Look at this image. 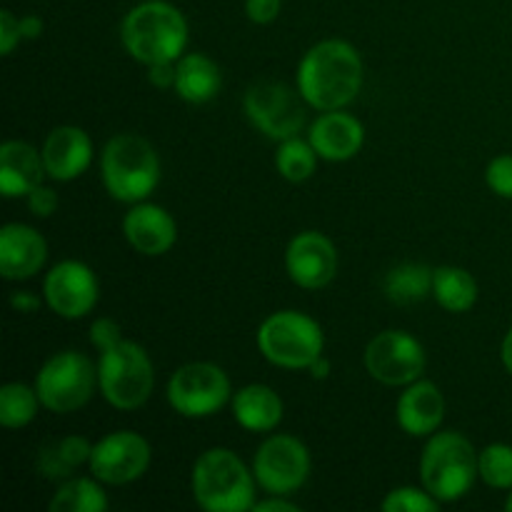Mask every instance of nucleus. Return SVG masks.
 <instances>
[{"label":"nucleus","instance_id":"1","mask_svg":"<svg viewBox=\"0 0 512 512\" xmlns=\"http://www.w3.org/2000/svg\"><path fill=\"white\" fill-rule=\"evenodd\" d=\"M365 68L358 48L348 40L328 38L315 43L298 65V90L310 108L343 110L358 98Z\"/></svg>","mask_w":512,"mask_h":512},{"label":"nucleus","instance_id":"2","mask_svg":"<svg viewBox=\"0 0 512 512\" xmlns=\"http://www.w3.org/2000/svg\"><path fill=\"white\" fill-rule=\"evenodd\" d=\"M120 40L130 58L145 68L155 63H175L188 45V20L168 0H143L125 13Z\"/></svg>","mask_w":512,"mask_h":512},{"label":"nucleus","instance_id":"3","mask_svg":"<svg viewBox=\"0 0 512 512\" xmlns=\"http://www.w3.org/2000/svg\"><path fill=\"white\" fill-rule=\"evenodd\" d=\"M195 503L208 512H245L258 503V480L253 468L230 448H210L195 460L190 475Z\"/></svg>","mask_w":512,"mask_h":512},{"label":"nucleus","instance_id":"4","mask_svg":"<svg viewBox=\"0 0 512 512\" xmlns=\"http://www.w3.org/2000/svg\"><path fill=\"white\" fill-rule=\"evenodd\" d=\"M100 175L113 200L128 205L143 203L160 183V158L143 135L118 133L105 143Z\"/></svg>","mask_w":512,"mask_h":512},{"label":"nucleus","instance_id":"5","mask_svg":"<svg viewBox=\"0 0 512 512\" xmlns=\"http://www.w3.org/2000/svg\"><path fill=\"white\" fill-rule=\"evenodd\" d=\"M480 478V453L455 430L433 433L420 455L423 488L440 503H455L473 490Z\"/></svg>","mask_w":512,"mask_h":512},{"label":"nucleus","instance_id":"6","mask_svg":"<svg viewBox=\"0 0 512 512\" xmlns=\"http://www.w3.org/2000/svg\"><path fill=\"white\" fill-rule=\"evenodd\" d=\"M98 388L113 408H143L155 388L153 360L143 345L123 338L113 348L103 350L98 360Z\"/></svg>","mask_w":512,"mask_h":512},{"label":"nucleus","instance_id":"7","mask_svg":"<svg viewBox=\"0 0 512 512\" xmlns=\"http://www.w3.org/2000/svg\"><path fill=\"white\" fill-rule=\"evenodd\" d=\"M258 350L268 363L285 370H308L325 350L320 323L300 310H278L258 328Z\"/></svg>","mask_w":512,"mask_h":512},{"label":"nucleus","instance_id":"8","mask_svg":"<svg viewBox=\"0 0 512 512\" xmlns=\"http://www.w3.org/2000/svg\"><path fill=\"white\" fill-rule=\"evenodd\" d=\"M35 390L50 413H75L85 408L98 388V365L78 350H63L43 363L35 375Z\"/></svg>","mask_w":512,"mask_h":512},{"label":"nucleus","instance_id":"9","mask_svg":"<svg viewBox=\"0 0 512 512\" xmlns=\"http://www.w3.org/2000/svg\"><path fill=\"white\" fill-rule=\"evenodd\" d=\"M165 395L183 418H210L233 400V385L220 365L188 363L170 375Z\"/></svg>","mask_w":512,"mask_h":512},{"label":"nucleus","instance_id":"10","mask_svg":"<svg viewBox=\"0 0 512 512\" xmlns=\"http://www.w3.org/2000/svg\"><path fill=\"white\" fill-rule=\"evenodd\" d=\"M243 105L250 123L278 143L300 135V130L308 123V113H305L308 103L300 90L288 88L285 83H275V80H260V83L250 85Z\"/></svg>","mask_w":512,"mask_h":512},{"label":"nucleus","instance_id":"11","mask_svg":"<svg viewBox=\"0 0 512 512\" xmlns=\"http://www.w3.org/2000/svg\"><path fill=\"white\" fill-rule=\"evenodd\" d=\"M310 450L295 435H270L253 458V473L268 495H293L310 478Z\"/></svg>","mask_w":512,"mask_h":512},{"label":"nucleus","instance_id":"12","mask_svg":"<svg viewBox=\"0 0 512 512\" xmlns=\"http://www.w3.org/2000/svg\"><path fill=\"white\" fill-rule=\"evenodd\" d=\"M428 355L423 343L405 330H385L365 348V370L388 388H405L423 378Z\"/></svg>","mask_w":512,"mask_h":512},{"label":"nucleus","instance_id":"13","mask_svg":"<svg viewBox=\"0 0 512 512\" xmlns=\"http://www.w3.org/2000/svg\"><path fill=\"white\" fill-rule=\"evenodd\" d=\"M153 450L140 433L133 430H115L93 443L90 455V475L103 485H128L143 478L150 468Z\"/></svg>","mask_w":512,"mask_h":512},{"label":"nucleus","instance_id":"14","mask_svg":"<svg viewBox=\"0 0 512 512\" xmlns=\"http://www.w3.org/2000/svg\"><path fill=\"white\" fill-rule=\"evenodd\" d=\"M100 285L93 270L80 260H60L48 270L43 300L58 318L80 320L98 305Z\"/></svg>","mask_w":512,"mask_h":512},{"label":"nucleus","instance_id":"15","mask_svg":"<svg viewBox=\"0 0 512 512\" xmlns=\"http://www.w3.org/2000/svg\"><path fill=\"white\" fill-rule=\"evenodd\" d=\"M285 270L298 288L320 290L333 283L338 273V250L320 230H305L288 243Z\"/></svg>","mask_w":512,"mask_h":512},{"label":"nucleus","instance_id":"16","mask_svg":"<svg viewBox=\"0 0 512 512\" xmlns=\"http://www.w3.org/2000/svg\"><path fill=\"white\" fill-rule=\"evenodd\" d=\"M43 163L48 178L70 183L80 178L93 163V140L78 125H58L43 143Z\"/></svg>","mask_w":512,"mask_h":512},{"label":"nucleus","instance_id":"17","mask_svg":"<svg viewBox=\"0 0 512 512\" xmlns=\"http://www.w3.org/2000/svg\"><path fill=\"white\" fill-rule=\"evenodd\" d=\"M123 233L130 248L148 258L165 255L178 240V225L173 215L155 203H135L123 218Z\"/></svg>","mask_w":512,"mask_h":512},{"label":"nucleus","instance_id":"18","mask_svg":"<svg viewBox=\"0 0 512 512\" xmlns=\"http://www.w3.org/2000/svg\"><path fill=\"white\" fill-rule=\"evenodd\" d=\"M308 140L313 143L320 160L343 163L355 158L365 143V125L355 115L343 110H325L310 123Z\"/></svg>","mask_w":512,"mask_h":512},{"label":"nucleus","instance_id":"19","mask_svg":"<svg viewBox=\"0 0 512 512\" xmlns=\"http://www.w3.org/2000/svg\"><path fill=\"white\" fill-rule=\"evenodd\" d=\"M398 425L410 438H430L445 418V398L433 380H415L405 385L395 405Z\"/></svg>","mask_w":512,"mask_h":512},{"label":"nucleus","instance_id":"20","mask_svg":"<svg viewBox=\"0 0 512 512\" xmlns=\"http://www.w3.org/2000/svg\"><path fill=\"white\" fill-rule=\"evenodd\" d=\"M48 260V243L35 228L8 223L0 230V273L5 280H28Z\"/></svg>","mask_w":512,"mask_h":512},{"label":"nucleus","instance_id":"21","mask_svg":"<svg viewBox=\"0 0 512 512\" xmlns=\"http://www.w3.org/2000/svg\"><path fill=\"white\" fill-rule=\"evenodd\" d=\"M45 175L43 153L25 140H5L0 148V193L5 198H25Z\"/></svg>","mask_w":512,"mask_h":512},{"label":"nucleus","instance_id":"22","mask_svg":"<svg viewBox=\"0 0 512 512\" xmlns=\"http://www.w3.org/2000/svg\"><path fill=\"white\" fill-rule=\"evenodd\" d=\"M230 408H233L235 423L250 433H270L278 428L285 413L280 395L270 385L260 383L245 385L238 393H233Z\"/></svg>","mask_w":512,"mask_h":512},{"label":"nucleus","instance_id":"23","mask_svg":"<svg viewBox=\"0 0 512 512\" xmlns=\"http://www.w3.org/2000/svg\"><path fill=\"white\" fill-rule=\"evenodd\" d=\"M175 68H178V75H175L173 90L188 103H208L220 93L223 73H220V65L205 53H185L175 63Z\"/></svg>","mask_w":512,"mask_h":512},{"label":"nucleus","instance_id":"24","mask_svg":"<svg viewBox=\"0 0 512 512\" xmlns=\"http://www.w3.org/2000/svg\"><path fill=\"white\" fill-rule=\"evenodd\" d=\"M478 280L458 265H443L435 268L433 275V298L440 308L448 313H468L478 303Z\"/></svg>","mask_w":512,"mask_h":512},{"label":"nucleus","instance_id":"25","mask_svg":"<svg viewBox=\"0 0 512 512\" xmlns=\"http://www.w3.org/2000/svg\"><path fill=\"white\" fill-rule=\"evenodd\" d=\"M435 268L423 263H400L385 275V295L395 305H410L433 295Z\"/></svg>","mask_w":512,"mask_h":512},{"label":"nucleus","instance_id":"26","mask_svg":"<svg viewBox=\"0 0 512 512\" xmlns=\"http://www.w3.org/2000/svg\"><path fill=\"white\" fill-rule=\"evenodd\" d=\"M110 500L98 478H68L50 500V512H105Z\"/></svg>","mask_w":512,"mask_h":512},{"label":"nucleus","instance_id":"27","mask_svg":"<svg viewBox=\"0 0 512 512\" xmlns=\"http://www.w3.org/2000/svg\"><path fill=\"white\" fill-rule=\"evenodd\" d=\"M40 398L35 385L8 383L0 388V425L8 430H20L35 420L40 410Z\"/></svg>","mask_w":512,"mask_h":512},{"label":"nucleus","instance_id":"28","mask_svg":"<svg viewBox=\"0 0 512 512\" xmlns=\"http://www.w3.org/2000/svg\"><path fill=\"white\" fill-rule=\"evenodd\" d=\"M318 160L320 155L315 153L313 143L303 140L300 135L280 140L278 150H275V168L290 183H305L308 178H313Z\"/></svg>","mask_w":512,"mask_h":512},{"label":"nucleus","instance_id":"29","mask_svg":"<svg viewBox=\"0 0 512 512\" xmlns=\"http://www.w3.org/2000/svg\"><path fill=\"white\" fill-rule=\"evenodd\" d=\"M480 480L495 490L512 488V445L490 443L480 450Z\"/></svg>","mask_w":512,"mask_h":512},{"label":"nucleus","instance_id":"30","mask_svg":"<svg viewBox=\"0 0 512 512\" xmlns=\"http://www.w3.org/2000/svg\"><path fill=\"white\" fill-rule=\"evenodd\" d=\"M380 508L385 512H435L440 508V500H435L425 488L403 485V488L390 490Z\"/></svg>","mask_w":512,"mask_h":512},{"label":"nucleus","instance_id":"31","mask_svg":"<svg viewBox=\"0 0 512 512\" xmlns=\"http://www.w3.org/2000/svg\"><path fill=\"white\" fill-rule=\"evenodd\" d=\"M485 183L500 198L512 200V155H498L485 168Z\"/></svg>","mask_w":512,"mask_h":512},{"label":"nucleus","instance_id":"32","mask_svg":"<svg viewBox=\"0 0 512 512\" xmlns=\"http://www.w3.org/2000/svg\"><path fill=\"white\" fill-rule=\"evenodd\" d=\"M38 470L40 475H45L50 480H68L73 475V468L60 455L58 443H50L38 450Z\"/></svg>","mask_w":512,"mask_h":512},{"label":"nucleus","instance_id":"33","mask_svg":"<svg viewBox=\"0 0 512 512\" xmlns=\"http://www.w3.org/2000/svg\"><path fill=\"white\" fill-rule=\"evenodd\" d=\"M58 450L63 455L65 463L70 468H80V465H88L90 463V455H93V443L80 435H68V438L58 440Z\"/></svg>","mask_w":512,"mask_h":512},{"label":"nucleus","instance_id":"34","mask_svg":"<svg viewBox=\"0 0 512 512\" xmlns=\"http://www.w3.org/2000/svg\"><path fill=\"white\" fill-rule=\"evenodd\" d=\"M25 200H28V210L35 215V218H50L60 205L58 193L45 183H40L38 188L30 190V193L25 195Z\"/></svg>","mask_w":512,"mask_h":512},{"label":"nucleus","instance_id":"35","mask_svg":"<svg viewBox=\"0 0 512 512\" xmlns=\"http://www.w3.org/2000/svg\"><path fill=\"white\" fill-rule=\"evenodd\" d=\"M120 340H123V330H120V325L113 318H98L90 325V343H93L98 353L113 348Z\"/></svg>","mask_w":512,"mask_h":512},{"label":"nucleus","instance_id":"36","mask_svg":"<svg viewBox=\"0 0 512 512\" xmlns=\"http://www.w3.org/2000/svg\"><path fill=\"white\" fill-rule=\"evenodd\" d=\"M20 40H23L20 18H15L10 10H0V50H3V55L13 53Z\"/></svg>","mask_w":512,"mask_h":512},{"label":"nucleus","instance_id":"37","mask_svg":"<svg viewBox=\"0 0 512 512\" xmlns=\"http://www.w3.org/2000/svg\"><path fill=\"white\" fill-rule=\"evenodd\" d=\"M280 8L283 0H245V15L258 25L273 23L280 15Z\"/></svg>","mask_w":512,"mask_h":512},{"label":"nucleus","instance_id":"38","mask_svg":"<svg viewBox=\"0 0 512 512\" xmlns=\"http://www.w3.org/2000/svg\"><path fill=\"white\" fill-rule=\"evenodd\" d=\"M178 63V60H175ZM175 63H155V65H148V80L150 85H155V88H175V75H178V68H175Z\"/></svg>","mask_w":512,"mask_h":512},{"label":"nucleus","instance_id":"39","mask_svg":"<svg viewBox=\"0 0 512 512\" xmlns=\"http://www.w3.org/2000/svg\"><path fill=\"white\" fill-rule=\"evenodd\" d=\"M10 308H13L15 313L30 315L40 308V298L35 293H30V290H18V293L10 295Z\"/></svg>","mask_w":512,"mask_h":512},{"label":"nucleus","instance_id":"40","mask_svg":"<svg viewBox=\"0 0 512 512\" xmlns=\"http://www.w3.org/2000/svg\"><path fill=\"white\" fill-rule=\"evenodd\" d=\"M255 512H298L300 508L290 500H285V495H270V498L258 500L255 503Z\"/></svg>","mask_w":512,"mask_h":512},{"label":"nucleus","instance_id":"41","mask_svg":"<svg viewBox=\"0 0 512 512\" xmlns=\"http://www.w3.org/2000/svg\"><path fill=\"white\" fill-rule=\"evenodd\" d=\"M43 18L38 15H23L20 18V33H23V40H38L43 35Z\"/></svg>","mask_w":512,"mask_h":512},{"label":"nucleus","instance_id":"42","mask_svg":"<svg viewBox=\"0 0 512 512\" xmlns=\"http://www.w3.org/2000/svg\"><path fill=\"white\" fill-rule=\"evenodd\" d=\"M308 370H310V375H313L315 380H325L333 368H330V360L325 358V355H320V358H315L313 363H310Z\"/></svg>","mask_w":512,"mask_h":512},{"label":"nucleus","instance_id":"43","mask_svg":"<svg viewBox=\"0 0 512 512\" xmlns=\"http://www.w3.org/2000/svg\"><path fill=\"white\" fill-rule=\"evenodd\" d=\"M500 360H503L505 370L512 375V325H510L508 333H505L503 345H500Z\"/></svg>","mask_w":512,"mask_h":512},{"label":"nucleus","instance_id":"44","mask_svg":"<svg viewBox=\"0 0 512 512\" xmlns=\"http://www.w3.org/2000/svg\"><path fill=\"white\" fill-rule=\"evenodd\" d=\"M505 510L512 512V488L508 490V500H505Z\"/></svg>","mask_w":512,"mask_h":512}]
</instances>
